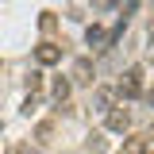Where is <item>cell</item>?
<instances>
[{"label":"cell","mask_w":154,"mask_h":154,"mask_svg":"<svg viewBox=\"0 0 154 154\" xmlns=\"http://www.w3.org/2000/svg\"><path fill=\"white\" fill-rule=\"evenodd\" d=\"M139 93H143V69L131 66L127 73L119 77V96H127V100H131V96H139Z\"/></svg>","instance_id":"cell-1"},{"label":"cell","mask_w":154,"mask_h":154,"mask_svg":"<svg viewBox=\"0 0 154 154\" xmlns=\"http://www.w3.org/2000/svg\"><path fill=\"white\" fill-rule=\"evenodd\" d=\"M35 62L38 66H54V62H62V50L54 42H42V46H35Z\"/></svg>","instance_id":"cell-2"},{"label":"cell","mask_w":154,"mask_h":154,"mask_svg":"<svg viewBox=\"0 0 154 154\" xmlns=\"http://www.w3.org/2000/svg\"><path fill=\"white\" fill-rule=\"evenodd\" d=\"M123 154H154V139H150V135L127 139V143H123Z\"/></svg>","instance_id":"cell-3"},{"label":"cell","mask_w":154,"mask_h":154,"mask_svg":"<svg viewBox=\"0 0 154 154\" xmlns=\"http://www.w3.org/2000/svg\"><path fill=\"white\" fill-rule=\"evenodd\" d=\"M104 123H108V131H127L131 127V116L123 112V108H108V119Z\"/></svg>","instance_id":"cell-4"},{"label":"cell","mask_w":154,"mask_h":154,"mask_svg":"<svg viewBox=\"0 0 154 154\" xmlns=\"http://www.w3.org/2000/svg\"><path fill=\"white\" fill-rule=\"evenodd\" d=\"M85 38H89V46H96V50H108V35H104L96 23L89 27V31H85Z\"/></svg>","instance_id":"cell-5"},{"label":"cell","mask_w":154,"mask_h":154,"mask_svg":"<svg viewBox=\"0 0 154 154\" xmlns=\"http://www.w3.org/2000/svg\"><path fill=\"white\" fill-rule=\"evenodd\" d=\"M89 73H93V66H89V62H77V69H73V77H77V81H93Z\"/></svg>","instance_id":"cell-6"},{"label":"cell","mask_w":154,"mask_h":154,"mask_svg":"<svg viewBox=\"0 0 154 154\" xmlns=\"http://www.w3.org/2000/svg\"><path fill=\"white\" fill-rule=\"evenodd\" d=\"M69 96V81H54V100H66Z\"/></svg>","instance_id":"cell-7"},{"label":"cell","mask_w":154,"mask_h":154,"mask_svg":"<svg viewBox=\"0 0 154 154\" xmlns=\"http://www.w3.org/2000/svg\"><path fill=\"white\" fill-rule=\"evenodd\" d=\"M38 27H42V31H54V16H50V12H42V19H38Z\"/></svg>","instance_id":"cell-8"},{"label":"cell","mask_w":154,"mask_h":154,"mask_svg":"<svg viewBox=\"0 0 154 154\" xmlns=\"http://www.w3.org/2000/svg\"><path fill=\"white\" fill-rule=\"evenodd\" d=\"M116 4H119V12H135L139 8V0H116Z\"/></svg>","instance_id":"cell-9"},{"label":"cell","mask_w":154,"mask_h":154,"mask_svg":"<svg viewBox=\"0 0 154 154\" xmlns=\"http://www.w3.org/2000/svg\"><path fill=\"white\" fill-rule=\"evenodd\" d=\"M146 100H150V104H154V93H146Z\"/></svg>","instance_id":"cell-10"},{"label":"cell","mask_w":154,"mask_h":154,"mask_svg":"<svg viewBox=\"0 0 154 154\" xmlns=\"http://www.w3.org/2000/svg\"><path fill=\"white\" fill-rule=\"evenodd\" d=\"M0 127H4V123H0Z\"/></svg>","instance_id":"cell-11"}]
</instances>
